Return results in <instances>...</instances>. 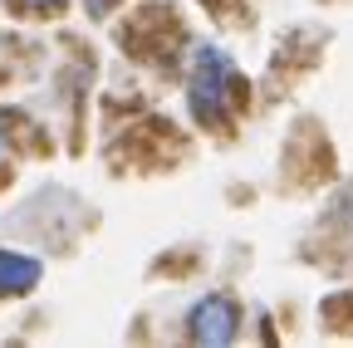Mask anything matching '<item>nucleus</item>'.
Instances as JSON below:
<instances>
[{
  "label": "nucleus",
  "mask_w": 353,
  "mask_h": 348,
  "mask_svg": "<svg viewBox=\"0 0 353 348\" xmlns=\"http://www.w3.org/2000/svg\"><path fill=\"white\" fill-rule=\"evenodd\" d=\"M245 99V83H241V69L231 64L226 50L216 45H201L192 54V74H187V108L201 127H221Z\"/></svg>",
  "instance_id": "1"
},
{
  "label": "nucleus",
  "mask_w": 353,
  "mask_h": 348,
  "mask_svg": "<svg viewBox=\"0 0 353 348\" xmlns=\"http://www.w3.org/2000/svg\"><path fill=\"white\" fill-rule=\"evenodd\" d=\"M241 334V304L231 294H206L187 314V338L192 343H231Z\"/></svg>",
  "instance_id": "2"
},
{
  "label": "nucleus",
  "mask_w": 353,
  "mask_h": 348,
  "mask_svg": "<svg viewBox=\"0 0 353 348\" xmlns=\"http://www.w3.org/2000/svg\"><path fill=\"white\" fill-rule=\"evenodd\" d=\"M44 265L34 255H20V250H0V299L6 294H30L39 285Z\"/></svg>",
  "instance_id": "3"
},
{
  "label": "nucleus",
  "mask_w": 353,
  "mask_h": 348,
  "mask_svg": "<svg viewBox=\"0 0 353 348\" xmlns=\"http://www.w3.org/2000/svg\"><path fill=\"white\" fill-rule=\"evenodd\" d=\"M20 6L30 15H54V10H64V0H20Z\"/></svg>",
  "instance_id": "4"
},
{
  "label": "nucleus",
  "mask_w": 353,
  "mask_h": 348,
  "mask_svg": "<svg viewBox=\"0 0 353 348\" xmlns=\"http://www.w3.org/2000/svg\"><path fill=\"white\" fill-rule=\"evenodd\" d=\"M103 6H108V0H88V10H94V15H103Z\"/></svg>",
  "instance_id": "5"
}]
</instances>
